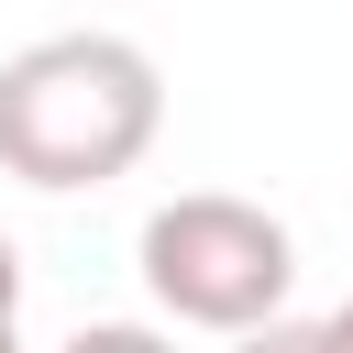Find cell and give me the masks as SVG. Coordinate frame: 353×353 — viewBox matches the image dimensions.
I'll return each instance as SVG.
<instances>
[{"label":"cell","instance_id":"1","mask_svg":"<svg viewBox=\"0 0 353 353\" xmlns=\"http://www.w3.org/2000/svg\"><path fill=\"white\" fill-rule=\"evenodd\" d=\"M165 132V66L132 33H44L0 55V176L77 199L154 154Z\"/></svg>","mask_w":353,"mask_h":353},{"label":"cell","instance_id":"2","mask_svg":"<svg viewBox=\"0 0 353 353\" xmlns=\"http://www.w3.org/2000/svg\"><path fill=\"white\" fill-rule=\"evenodd\" d=\"M143 298L176 320V331H265L287 320V287H298V232L265 210V199H232V188H176L165 210H143Z\"/></svg>","mask_w":353,"mask_h":353},{"label":"cell","instance_id":"3","mask_svg":"<svg viewBox=\"0 0 353 353\" xmlns=\"http://www.w3.org/2000/svg\"><path fill=\"white\" fill-rule=\"evenodd\" d=\"M55 353H176V331H154V320H88V331H66Z\"/></svg>","mask_w":353,"mask_h":353},{"label":"cell","instance_id":"4","mask_svg":"<svg viewBox=\"0 0 353 353\" xmlns=\"http://www.w3.org/2000/svg\"><path fill=\"white\" fill-rule=\"evenodd\" d=\"M232 353H331V342H320V320H265V331H243Z\"/></svg>","mask_w":353,"mask_h":353},{"label":"cell","instance_id":"5","mask_svg":"<svg viewBox=\"0 0 353 353\" xmlns=\"http://www.w3.org/2000/svg\"><path fill=\"white\" fill-rule=\"evenodd\" d=\"M0 320H22V243L0 232Z\"/></svg>","mask_w":353,"mask_h":353},{"label":"cell","instance_id":"6","mask_svg":"<svg viewBox=\"0 0 353 353\" xmlns=\"http://www.w3.org/2000/svg\"><path fill=\"white\" fill-rule=\"evenodd\" d=\"M320 342H331V353H353V298H342V309L320 320Z\"/></svg>","mask_w":353,"mask_h":353},{"label":"cell","instance_id":"7","mask_svg":"<svg viewBox=\"0 0 353 353\" xmlns=\"http://www.w3.org/2000/svg\"><path fill=\"white\" fill-rule=\"evenodd\" d=\"M0 353H22V320H0Z\"/></svg>","mask_w":353,"mask_h":353}]
</instances>
